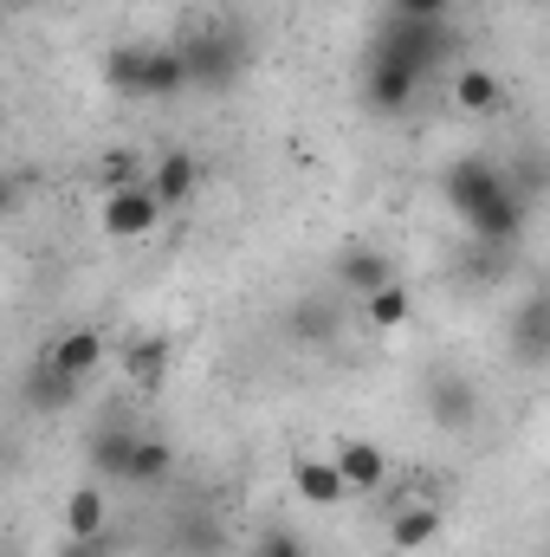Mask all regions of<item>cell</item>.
<instances>
[{
    "label": "cell",
    "instance_id": "obj_1",
    "mask_svg": "<svg viewBox=\"0 0 550 557\" xmlns=\"http://www.w3.org/2000/svg\"><path fill=\"white\" fill-rule=\"evenodd\" d=\"M104 78H111V91H124V98H168V91L188 85L175 46H124V52L104 59Z\"/></svg>",
    "mask_w": 550,
    "mask_h": 557
},
{
    "label": "cell",
    "instance_id": "obj_2",
    "mask_svg": "<svg viewBox=\"0 0 550 557\" xmlns=\"http://www.w3.org/2000/svg\"><path fill=\"white\" fill-rule=\"evenodd\" d=\"M505 182H512V175H505L499 162L466 156V162H453V169H447V182H440V188H447V208H453L460 221H473V214H486V208L505 195Z\"/></svg>",
    "mask_w": 550,
    "mask_h": 557
},
{
    "label": "cell",
    "instance_id": "obj_3",
    "mask_svg": "<svg viewBox=\"0 0 550 557\" xmlns=\"http://www.w3.org/2000/svg\"><path fill=\"white\" fill-rule=\"evenodd\" d=\"M376 52H389V59H402L409 72H434L440 59H447V20H389V33H383V46Z\"/></svg>",
    "mask_w": 550,
    "mask_h": 557
},
{
    "label": "cell",
    "instance_id": "obj_4",
    "mask_svg": "<svg viewBox=\"0 0 550 557\" xmlns=\"http://www.w3.org/2000/svg\"><path fill=\"white\" fill-rule=\"evenodd\" d=\"M175 52H182L188 85H208V91L234 85V72H240V39H234V33H195V39L175 46Z\"/></svg>",
    "mask_w": 550,
    "mask_h": 557
},
{
    "label": "cell",
    "instance_id": "obj_5",
    "mask_svg": "<svg viewBox=\"0 0 550 557\" xmlns=\"http://www.w3.org/2000/svg\"><path fill=\"white\" fill-rule=\"evenodd\" d=\"M98 221H104V234H111V240H142V234H155V227H162V201H155L142 182H130V188H104Z\"/></svg>",
    "mask_w": 550,
    "mask_h": 557
},
{
    "label": "cell",
    "instance_id": "obj_6",
    "mask_svg": "<svg viewBox=\"0 0 550 557\" xmlns=\"http://www.w3.org/2000/svg\"><path fill=\"white\" fill-rule=\"evenodd\" d=\"M330 467H337L343 493H376V486L389 480V454H383L376 441H363V434H343L337 454H330Z\"/></svg>",
    "mask_w": 550,
    "mask_h": 557
},
{
    "label": "cell",
    "instance_id": "obj_7",
    "mask_svg": "<svg viewBox=\"0 0 550 557\" xmlns=\"http://www.w3.org/2000/svg\"><path fill=\"white\" fill-rule=\"evenodd\" d=\"M363 91H370V104H376L383 117H402V111L414 104V91H421V72H409V65H402V59H389V52H376V59H370Z\"/></svg>",
    "mask_w": 550,
    "mask_h": 557
},
{
    "label": "cell",
    "instance_id": "obj_8",
    "mask_svg": "<svg viewBox=\"0 0 550 557\" xmlns=\"http://www.w3.org/2000/svg\"><path fill=\"white\" fill-rule=\"evenodd\" d=\"M46 363H52L59 376H72V383H85V376L104 363V331H91V324L59 331V337H52V350H46Z\"/></svg>",
    "mask_w": 550,
    "mask_h": 557
},
{
    "label": "cell",
    "instance_id": "obj_9",
    "mask_svg": "<svg viewBox=\"0 0 550 557\" xmlns=\"http://www.w3.org/2000/svg\"><path fill=\"white\" fill-rule=\"evenodd\" d=\"M142 188H149V195L162 201V214H168V208H182V201L201 188V162H195L188 149H168V156H162V162L142 175Z\"/></svg>",
    "mask_w": 550,
    "mask_h": 557
},
{
    "label": "cell",
    "instance_id": "obj_10",
    "mask_svg": "<svg viewBox=\"0 0 550 557\" xmlns=\"http://www.w3.org/2000/svg\"><path fill=\"white\" fill-rule=\"evenodd\" d=\"M453 104H460L466 117H492V111L505 104L499 72H486V65H460V72H453Z\"/></svg>",
    "mask_w": 550,
    "mask_h": 557
},
{
    "label": "cell",
    "instance_id": "obj_11",
    "mask_svg": "<svg viewBox=\"0 0 550 557\" xmlns=\"http://www.w3.org/2000/svg\"><path fill=\"white\" fill-rule=\"evenodd\" d=\"M291 493H298L304 506H343V499H350V493H343V480H337V467H330V460H317V454L291 460Z\"/></svg>",
    "mask_w": 550,
    "mask_h": 557
},
{
    "label": "cell",
    "instance_id": "obj_12",
    "mask_svg": "<svg viewBox=\"0 0 550 557\" xmlns=\"http://www.w3.org/2000/svg\"><path fill=\"white\" fill-rule=\"evenodd\" d=\"M104 519H111V506H104L98 480H85V486L65 493V539H104Z\"/></svg>",
    "mask_w": 550,
    "mask_h": 557
},
{
    "label": "cell",
    "instance_id": "obj_13",
    "mask_svg": "<svg viewBox=\"0 0 550 557\" xmlns=\"http://www.w3.org/2000/svg\"><path fill=\"white\" fill-rule=\"evenodd\" d=\"M337 278H343V292L370 298L376 285H389V278H396V260H389V253H376V247H350V253L337 260Z\"/></svg>",
    "mask_w": 550,
    "mask_h": 557
},
{
    "label": "cell",
    "instance_id": "obj_14",
    "mask_svg": "<svg viewBox=\"0 0 550 557\" xmlns=\"http://www.w3.org/2000/svg\"><path fill=\"white\" fill-rule=\"evenodd\" d=\"M473 409H479V396H473V383H466V376H434V383H427V416H434V421L466 428Z\"/></svg>",
    "mask_w": 550,
    "mask_h": 557
},
{
    "label": "cell",
    "instance_id": "obj_15",
    "mask_svg": "<svg viewBox=\"0 0 550 557\" xmlns=\"http://www.w3.org/2000/svg\"><path fill=\"white\" fill-rule=\"evenodd\" d=\"M466 227H473L479 240H518V234H525V195H518V188L505 182V195H499V201H492L486 214H473Z\"/></svg>",
    "mask_w": 550,
    "mask_h": 557
},
{
    "label": "cell",
    "instance_id": "obj_16",
    "mask_svg": "<svg viewBox=\"0 0 550 557\" xmlns=\"http://www.w3.org/2000/svg\"><path fill=\"white\" fill-rule=\"evenodd\" d=\"M124 370H130V383H137V389H162V376H168V337H155V331L130 337Z\"/></svg>",
    "mask_w": 550,
    "mask_h": 557
},
{
    "label": "cell",
    "instance_id": "obj_17",
    "mask_svg": "<svg viewBox=\"0 0 550 557\" xmlns=\"http://www.w3.org/2000/svg\"><path fill=\"white\" fill-rule=\"evenodd\" d=\"M440 506H402L396 519H389V539H396V552H427L434 539H440Z\"/></svg>",
    "mask_w": 550,
    "mask_h": 557
},
{
    "label": "cell",
    "instance_id": "obj_18",
    "mask_svg": "<svg viewBox=\"0 0 550 557\" xmlns=\"http://www.w3.org/2000/svg\"><path fill=\"white\" fill-rule=\"evenodd\" d=\"M409 285L402 278H389V285H376L370 298H363V318H370V331H402L409 324Z\"/></svg>",
    "mask_w": 550,
    "mask_h": 557
},
{
    "label": "cell",
    "instance_id": "obj_19",
    "mask_svg": "<svg viewBox=\"0 0 550 557\" xmlns=\"http://www.w3.org/2000/svg\"><path fill=\"white\" fill-rule=\"evenodd\" d=\"M168 473H175V454H168L162 441L137 434V447H130V467H124V480H130V486H162Z\"/></svg>",
    "mask_w": 550,
    "mask_h": 557
},
{
    "label": "cell",
    "instance_id": "obj_20",
    "mask_svg": "<svg viewBox=\"0 0 550 557\" xmlns=\"http://www.w3.org/2000/svg\"><path fill=\"white\" fill-rule=\"evenodd\" d=\"M72 396H78V383H72V376H59L46 357L26 370V403H33V409H65Z\"/></svg>",
    "mask_w": 550,
    "mask_h": 557
},
{
    "label": "cell",
    "instance_id": "obj_21",
    "mask_svg": "<svg viewBox=\"0 0 550 557\" xmlns=\"http://www.w3.org/2000/svg\"><path fill=\"white\" fill-rule=\"evenodd\" d=\"M130 447H137V434H130V428H104V434L91 441V473H98V480H124Z\"/></svg>",
    "mask_w": 550,
    "mask_h": 557
},
{
    "label": "cell",
    "instance_id": "obj_22",
    "mask_svg": "<svg viewBox=\"0 0 550 557\" xmlns=\"http://www.w3.org/2000/svg\"><path fill=\"white\" fill-rule=\"evenodd\" d=\"M330 331H337L330 298H304V305H291V337H298V344H324Z\"/></svg>",
    "mask_w": 550,
    "mask_h": 557
},
{
    "label": "cell",
    "instance_id": "obj_23",
    "mask_svg": "<svg viewBox=\"0 0 550 557\" xmlns=\"http://www.w3.org/2000/svg\"><path fill=\"white\" fill-rule=\"evenodd\" d=\"M518 350H525V363H545V298H532L518 311Z\"/></svg>",
    "mask_w": 550,
    "mask_h": 557
},
{
    "label": "cell",
    "instance_id": "obj_24",
    "mask_svg": "<svg viewBox=\"0 0 550 557\" xmlns=\"http://www.w3.org/2000/svg\"><path fill=\"white\" fill-rule=\"evenodd\" d=\"M396 7V20H440L447 13V0H389Z\"/></svg>",
    "mask_w": 550,
    "mask_h": 557
},
{
    "label": "cell",
    "instance_id": "obj_25",
    "mask_svg": "<svg viewBox=\"0 0 550 557\" xmlns=\"http://www.w3.org/2000/svg\"><path fill=\"white\" fill-rule=\"evenodd\" d=\"M59 557H104V539H65Z\"/></svg>",
    "mask_w": 550,
    "mask_h": 557
},
{
    "label": "cell",
    "instance_id": "obj_26",
    "mask_svg": "<svg viewBox=\"0 0 550 557\" xmlns=\"http://www.w3.org/2000/svg\"><path fill=\"white\" fill-rule=\"evenodd\" d=\"M260 557H304V545H298V539H285V532H278V539H266V552Z\"/></svg>",
    "mask_w": 550,
    "mask_h": 557
},
{
    "label": "cell",
    "instance_id": "obj_27",
    "mask_svg": "<svg viewBox=\"0 0 550 557\" xmlns=\"http://www.w3.org/2000/svg\"><path fill=\"white\" fill-rule=\"evenodd\" d=\"M7 208H13V182L0 175V214H7Z\"/></svg>",
    "mask_w": 550,
    "mask_h": 557
}]
</instances>
